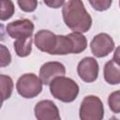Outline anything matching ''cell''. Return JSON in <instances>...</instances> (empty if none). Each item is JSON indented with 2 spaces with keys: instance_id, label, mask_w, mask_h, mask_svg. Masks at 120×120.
Returning <instances> with one entry per match:
<instances>
[{
  "instance_id": "1",
  "label": "cell",
  "mask_w": 120,
  "mask_h": 120,
  "mask_svg": "<svg viewBox=\"0 0 120 120\" xmlns=\"http://www.w3.org/2000/svg\"><path fill=\"white\" fill-rule=\"evenodd\" d=\"M62 15L65 24L73 32L85 33L92 25V18L82 0H68L63 6Z\"/></svg>"
},
{
  "instance_id": "2",
  "label": "cell",
  "mask_w": 120,
  "mask_h": 120,
  "mask_svg": "<svg viewBox=\"0 0 120 120\" xmlns=\"http://www.w3.org/2000/svg\"><path fill=\"white\" fill-rule=\"evenodd\" d=\"M50 92L53 98L63 102H72L79 94V85L75 81L59 76L50 83Z\"/></svg>"
},
{
  "instance_id": "3",
  "label": "cell",
  "mask_w": 120,
  "mask_h": 120,
  "mask_svg": "<svg viewBox=\"0 0 120 120\" xmlns=\"http://www.w3.org/2000/svg\"><path fill=\"white\" fill-rule=\"evenodd\" d=\"M42 81L34 73L22 75L16 83V89L20 96L24 98H33L42 91Z\"/></svg>"
},
{
  "instance_id": "4",
  "label": "cell",
  "mask_w": 120,
  "mask_h": 120,
  "mask_svg": "<svg viewBox=\"0 0 120 120\" xmlns=\"http://www.w3.org/2000/svg\"><path fill=\"white\" fill-rule=\"evenodd\" d=\"M79 113L82 120H101L104 116V107L101 99L93 95L84 97Z\"/></svg>"
},
{
  "instance_id": "5",
  "label": "cell",
  "mask_w": 120,
  "mask_h": 120,
  "mask_svg": "<svg viewBox=\"0 0 120 120\" xmlns=\"http://www.w3.org/2000/svg\"><path fill=\"white\" fill-rule=\"evenodd\" d=\"M90 48L92 53L96 57H105L109 55L114 49V41L110 35L100 33L93 38L90 43Z\"/></svg>"
},
{
  "instance_id": "6",
  "label": "cell",
  "mask_w": 120,
  "mask_h": 120,
  "mask_svg": "<svg viewBox=\"0 0 120 120\" xmlns=\"http://www.w3.org/2000/svg\"><path fill=\"white\" fill-rule=\"evenodd\" d=\"M98 71L99 68L98 61L93 57L82 58L77 66L78 75L85 82H95L98 79Z\"/></svg>"
},
{
  "instance_id": "7",
  "label": "cell",
  "mask_w": 120,
  "mask_h": 120,
  "mask_svg": "<svg viewBox=\"0 0 120 120\" xmlns=\"http://www.w3.org/2000/svg\"><path fill=\"white\" fill-rule=\"evenodd\" d=\"M7 33L12 38H22L32 37L34 32V23L28 19L13 21L7 24Z\"/></svg>"
},
{
  "instance_id": "8",
  "label": "cell",
  "mask_w": 120,
  "mask_h": 120,
  "mask_svg": "<svg viewBox=\"0 0 120 120\" xmlns=\"http://www.w3.org/2000/svg\"><path fill=\"white\" fill-rule=\"evenodd\" d=\"M66 74V68L60 62H47L43 64L39 69V78L43 84L50 85L53 79L64 76Z\"/></svg>"
},
{
  "instance_id": "9",
  "label": "cell",
  "mask_w": 120,
  "mask_h": 120,
  "mask_svg": "<svg viewBox=\"0 0 120 120\" xmlns=\"http://www.w3.org/2000/svg\"><path fill=\"white\" fill-rule=\"evenodd\" d=\"M35 116L38 120H60L59 110L52 100H40L34 108Z\"/></svg>"
},
{
  "instance_id": "10",
  "label": "cell",
  "mask_w": 120,
  "mask_h": 120,
  "mask_svg": "<svg viewBox=\"0 0 120 120\" xmlns=\"http://www.w3.org/2000/svg\"><path fill=\"white\" fill-rule=\"evenodd\" d=\"M56 40H57V36L52 32L45 29L39 30L38 33H36L34 38V42L36 47L39 51L50 54L52 53L55 48Z\"/></svg>"
},
{
  "instance_id": "11",
  "label": "cell",
  "mask_w": 120,
  "mask_h": 120,
  "mask_svg": "<svg viewBox=\"0 0 120 120\" xmlns=\"http://www.w3.org/2000/svg\"><path fill=\"white\" fill-rule=\"evenodd\" d=\"M104 80L109 84L120 83V66L113 60L108 61L103 68Z\"/></svg>"
},
{
  "instance_id": "12",
  "label": "cell",
  "mask_w": 120,
  "mask_h": 120,
  "mask_svg": "<svg viewBox=\"0 0 120 120\" xmlns=\"http://www.w3.org/2000/svg\"><path fill=\"white\" fill-rule=\"evenodd\" d=\"M68 53H74V45L69 35L63 36L58 35L55 48L52 54L55 55H65Z\"/></svg>"
},
{
  "instance_id": "13",
  "label": "cell",
  "mask_w": 120,
  "mask_h": 120,
  "mask_svg": "<svg viewBox=\"0 0 120 120\" xmlns=\"http://www.w3.org/2000/svg\"><path fill=\"white\" fill-rule=\"evenodd\" d=\"M14 50L18 56L26 57L32 52V37L22 38L15 39L14 42Z\"/></svg>"
},
{
  "instance_id": "14",
  "label": "cell",
  "mask_w": 120,
  "mask_h": 120,
  "mask_svg": "<svg viewBox=\"0 0 120 120\" xmlns=\"http://www.w3.org/2000/svg\"><path fill=\"white\" fill-rule=\"evenodd\" d=\"M0 84H1V95H2V102L6 99L9 98L12 90H13V81L9 76L0 75Z\"/></svg>"
},
{
  "instance_id": "15",
  "label": "cell",
  "mask_w": 120,
  "mask_h": 120,
  "mask_svg": "<svg viewBox=\"0 0 120 120\" xmlns=\"http://www.w3.org/2000/svg\"><path fill=\"white\" fill-rule=\"evenodd\" d=\"M14 14V5L11 0H1V21L10 19Z\"/></svg>"
},
{
  "instance_id": "16",
  "label": "cell",
  "mask_w": 120,
  "mask_h": 120,
  "mask_svg": "<svg viewBox=\"0 0 120 120\" xmlns=\"http://www.w3.org/2000/svg\"><path fill=\"white\" fill-rule=\"evenodd\" d=\"M108 105L112 112H120V90L114 91L112 94H110L108 98Z\"/></svg>"
},
{
  "instance_id": "17",
  "label": "cell",
  "mask_w": 120,
  "mask_h": 120,
  "mask_svg": "<svg viewBox=\"0 0 120 120\" xmlns=\"http://www.w3.org/2000/svg\"><path fill=\"white\" fill-rule=\"evenodd\" d=\"M20 8L24 12H33L38 8V0H17Z\"/></svg>"
},
{
  "instance_id": "18",
  "label": "cell",
  "mask_w": 120,
  "mask_h": 120,
  "mask_svg": "<svg viewBox=\"0 0 120 120\" xmlns=\"http://www.w3.org/2000/svg\"><path fill=\"white\" fill-rule=\"evenodd\" d=\"M88 2L95 10L104 11L111 7L112 0H88Z\"/></svg>"
},
{
  "instance_id": "19",
  "label": "cell",
  "mask_w": 120,
  "mask_h": 120,
  "mask_svg": "<svg viewBox=\"0 0 120 120\" xmlns=\"http://www.w3.org/2000/svg\"><path fill=\"white\" fill-rule=\"evenodd\" d=\"M0 49H1V67L4 68L8 65L10 64L11 62V55L9 51L8 50V48H6L5 45L1 44L0 45Z\"/></svg>"
},
{
  "instance_id": "20",
  "label": "cell",
  "mask_w": 120,
  "mask_h": 120,
  "mask_svg": "<svg viewBox=\"0 0 120 120\" xmlns=\"http://www.w3.org/2000/svg\"><path fill=\"white\" fill-rule=\"evenodd\" d=\"M44 4L52 8H59L65 3V0H43Z\"/></svg>"
},
{
  "instance_id": "21",
  "label": "cell",
  "mask_w": 120,
  "mask_h": 120,
  "mask_svg": "<svg viewBox=\"0 0 120 120\" xmlns=\"http://www.w3.org/2000/svg\"><path fill=\"white\" fill-rule=\"evenodd\" d=\"M112 60L120 66V46H118V47L115 49L114 53H113V59H112Z\"/></svg>"
},
{
  "instance_id": "22",
  "label": "cell",
  "mask_w": 120,
  "mask_h": 120,
  "mask_svg": "<svg viewBox=\"0 0 120 120\" xmlns=\"http://www.w3.org/2000/svg\"><path fill=\"white\" fill-rule=\"evenodd\" d=\"M119 6H120V0H119Z\"/></svg>"
}]
</instances>
